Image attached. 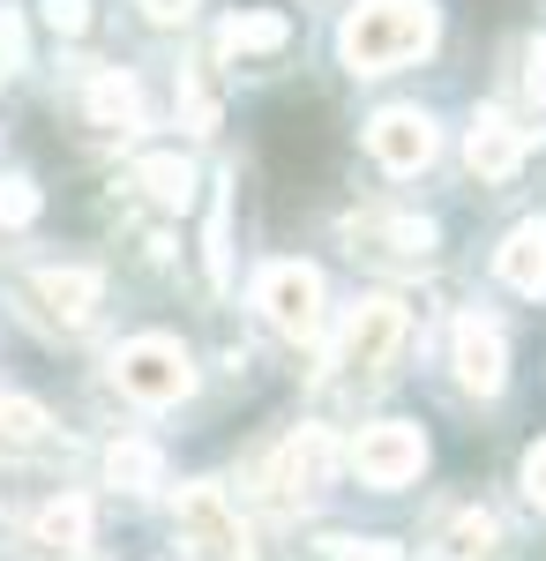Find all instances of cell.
Here are the masks:
<instances>
[{
    "label": "cell",
    "instance_id": "obj_5",
    "mask_svg": "<svg viewBox=\"0 0 546 561\" xmlns=\"http://www.w3.org/2000/svg\"><path fill=\"white\" fill-rule=\"evenodd\" d=\"M172 517H180V547H195V561H254L248 524L232 517L225 486H211V479L180 486V510Z\"/></svg>",
    "mask_w": 546,
    "mask_h": 561
},
{
    "label": "cell",
    "instance_id": "obj_11",
    "mask_svg": "<svg viewBox=\"0 0 546 561\" xmlns=\"http://www.w3.org/2000/svg\"><path fill=\"white\" fill-rule=\"evenodd\" d=\"M524 150H532V128H509V113H479L471 135H464V158H471L479 180H509L524 165Z\"/></svg>",
    "mask_w": 546,
    "mask_h": 561
},
{
    "label": "cell",
    "instance_id": "obj_3",
    "mask_svg": "<svg viewBox=\"0 0 546 561\" xmlns=\"http://www.w3.org/2000/svg\"><path fill=\"white\" fill-rule=\"evenodd\" d=\"M113 382H121L135 404H180V397L195 389V359H187L180 337H135V345H121V359H113Z\"/></svg>",
    "mask_w": 546,
    "mask_h": 561
},
{
    "label": "cell",
    "instance_id": "obj_20",
    "mask_svg": "<svg viewBox=\"0 0 546 561\" xmlns=\"http://www.w3.org/2000/svg\"><path fill=\"white\" fill-rule=\"evenodd\" d=\"M203 270H211V285H217V293L232 285V232H225V195H217L211 232H203Z\"/></svg>",
    "mask_w": 546,
    "mask_h": 561
},
{
    "label": "cell",
    "instance_id": "obj_6",
    "mask_svg": "<svg viewBox=\"0 0 546 561\" xmlns=\"http://www.w3.org/2000/svg\"><path fill=\"white\" fill-rule=\"evenodd\" d=\"M337 472V442L322 427H293L277 442V457L262 465V486H270V502H315Z\"/></svg>",
    "mask_w": 546,
    "mask_h": 561
},
{
    "label": "cell",
    "instance_id": "obj_1",
    "mask_svg": "<svg viewBox=\"0 0 546 561\" xmlns=\"http://www.w3.org/2000/svg\"><path fill=\"white\" fill-rule=\"evenodd\" d=\"M434 38H442L434 0H360L344 15V31H337V53H344L352 76H382V68L420 60Z\"/></svg>",
    "mask_w": 546,
    "mask_h": 561
},
{
    "label": "cell",
    "instance_id": "obj_15",
    "mask_svg": "<svg viewBox=\"0 0 546 561\" xmlns=\"http://www.w3.org/2000/svg\"><path fill=\"white\" fill-rule=\"evenodd\" d=\"M285 38H293L285 15H232V23L217 31V53H225V60H254V53H277Z\"/></svg>",
    "mask_w": 546,
    "mask_h": 561
},
{
    "label": "cell",
    "instance_id": "obj_26",
    "mask_svg": "<svg viewBox=\"0 0 546 561\" xmlns=\"http://www.w3.org/2000/svg\"><path fill=\"white\" fill-rule=\"evenodd\" d=\"M135 8H143L150 23H187V15H195L203 0H135Z\"/></svg>",
    "mask_w": 546,
    "mask_h": 561
},
{
    "label": "cell",
    "instance_id": "obj_23",
    "mask_svg": "<svg viewBox=\"0 0 546 561\" xmlns=\"http://www.w3.org/2000/svg\"><path fill=\"white\" fill-rule=\"evenodd\" d=\"M45 23H53L60 38H76V31L90 23V0H45Z\"/></svg>",
    "mask_w": 546,
    "mask_h": 561
},
{
    "label": "cell",
    "instance_id": "obj_18",
    "mask_svg": "<svg viewBox=\"0 0 546 561\" xmlns=\"http://www.w3.org/2000/svg\"><path fill=\"white\" fill-rule=\"evenodd\" d=\"M135 180H143V187H150L158 203H172V210H180V203L195 195V165H187L180 150H158V158H143V165H135Z\"/></svg>",
    "mask_w": 546,
    "mask_h": 561
},
{
    "label": "cell",
    "instance_id": "obj_4",
    "mask_svg": "<svg viewBox=\"0 0 546 561\" xmlns=\"http://www.w3.org/2000/svg\"><path fill=\"white\" fill-rule=\"evenodd\" d=\"M254 307H262V322H270L277 337L307 345V337L322 330V270H307V262H270V270L254 277Z\"/></svg>",
    "mask_w": 546,
    "mask_h": 561
},
{
    "label": "cell",
    "instance_id": "obj_14",
    "mask_svg": "<svg viewBox=\"0 0 546 561\" xmlns=\"http://www.w3.org/2000/svg\"><path fill=\"white\" fill-rule=\"evenodd\" d=\"M90 121L98 128H143V90H135V76H121V68H98L90 76Z\"/></svg>",
    "mask_w": 546,
    "mask_h": 561
},
{
    "label": "cell",
    "instance_id": "obj_17",
    "mask_svg": "<svg viewBox=\"0 0 546 561\" xmlns=\"http://www.w3.org/2000/svg\"><path fill=\"white\" fill-rule=\"evenodd\" d=\"M105 479L127 486V494H150V486L166 479V465H158V449H150V442H113V449H105Z\"/></svg>",
    "mask_w": 546,
    "mask_h": 561
},
{
    "label": "cell",
    "instance_id": "obj_13",
    "mask_svg": "<svg viewBox=\"0 0 546 561\" xmlns=\"http://www.w3.org/2000/svg\"><path fill=\"white\" fill-rule=\"evenodd\" d=\"M31 539H38V554H53V561L83 554V539H90V502H76V494L45 502L38 524H31Z\"/></svg>",
    "mask_w": 546,
    "mask_h": 561
},
{
    "label": "cell",
    "instance_id": "obj_10",
    "mask_svg": "<svg viewBox=\"0 0 546 561\" xmlns=\"http://www.w3.org/2000/svg\"><path fill=\"white\" fill-rule=\"evenodd\" d=\"M98 270H38L31 277V300H38V314L53 322V330H83L90 314H98Z\"/></svg>",
    "mask_w": 546,
    "mask_h": 561
},
{
    "label": "cell",
    "instance_id": "obj_24",
    "mask_svg": "<svg viewBox=\"0 0 546 561\" xmlns=\"http://www.w3.org/2000/svg\"><path fill=\"white\" fill-rule=\"evenodd\" d=\"M337 561H405V554H397L389 539H344V547H337Z\"/></svg>",
    "mask_w": 546,
    "mask_h": 561
},
{
    "label": "cell",
    "instance_id": "obj_16",
    "mask_svg": "<svg viewBox=\"0 0 546 561\" xmlns=\"http://www.w3.org/2000/svg\"><path fill=\"white\" fill-rule=\"evenodd\" d=\"M360 248H375V255H426L434 225L426 217H360Z\"/></svg>",
    "mask_w": 546,
    "mask_h": 561
},
{
    "label": "cell",
    "instance_id": "obj_8",
    "mask_svg": "<svg viewBox=\"0 0 546 561\" xmlns=\"http://www.w3.org/2000/svg\"><path fill=\"white\" fill-rule=\"evenodd\" d=\"M450 359H457V382L471 389V397H494V389L509 382V345H502V330H494L487 314H457Z\"/></svg>",
    "mask_w": 546,
    "mask_h": 561
},
{
    "label": "cell",
    "instance_id": "obj_19",
    "mask_svg": "<svg viewBox=\"0 0 546 561\" xmlns=\"http://www.w3.org/2000/svg\"><path fill=\"white\" fill-rule=\"evenodd\" d=\"M45 427H53V420H45V404L15 397V389H0V442H38Z\"/></svg>",
    "mask_w": 546,
    "mask_h": 561
},
{
    "label": "cell",
    "instance_id": "obj_7",
    "mask_svg": "<svg viewBox=\"0 0 546 561\" xmlns=\"http://www.w3.org/2000/svg\"><path fill=\"white\" fill-rule=\"evenodd\" d=\"M344 465L367 479V486H405V479H420L426 442H420L412 420H375V427H360V442L344 449Z\"/></svg>",
    "mask_w": 546,
    "mask_h": 561
},
{
    "label": "cell",
    "instance_id": "obj_2",
    "mask_svg": "<svg viewBox=\"0 0 546 561\" xmlns=\"http://www.w3.org/2000/svg\"><path fill=\"white\" fill-rule=\"evenodd\" d=\"M412 337V322H405V307L397 300H360L344 314V337H337V367H344V382H382L389 367H397V352Z\"/></svg>",
    "mask_w": 546,
    "mask_h": 561
},
{
    "label": "cell",
    "instance_id": "obj_28",
    "mask_svg": "<svg viewBox=\"0 0 546 561\" xmlns=\"http://www.w3.org/2000/svg\"><path fill=\"white\" fill-rule=\"evenodd\" d=\"M524 494H532V502L546 510V442L532 449V457H524Z\"/></svg>",
    "mask_w": 546,
    "mask_h": 561
},
{
    "label": "cell",
    "instance_id": "obj_22",
    "mask_svg": "<svg viewBox=\"0 0 546 561\" xmlns=\"http://www.w3.org/2000/svg\"><path fill=\"white\" fill-rule=\"evenodd\" d=\"M31 217H38V187L23 173H8L0 180V225H31Z\"/></svg>",
    "mask_w": 546,
    "mask_h": 561
},
{
    "label": "cell",
    "instance_id": "obj_25",
    "mask_svg": "<svg viewBox=\"0 0 546 561\" xmlns=\"http://www.w3.org/2000/svg\"><path fill=\"white\" fill-rule=\"evenodd\" d=\"M0 68H23V23L0 8Z\"/></svg>",
    "mask_w": 546,
    "mask_h": 561
},
{
    "label": "cell",
    "instance_id": "obj_27",
    "mask_svg": "<svg viewBox=\"0 0 546 561\" xmlns=\"http://www.w3.org/2000/svg\"><path fill=\"white\" fill-rule=\"evenodd\" d=\"M524 90H532V105H546V38L524 53Z\"/></svg>",
    "mask_w": 546,
    "mask_h": 561
},
{
    "label": "cell",
    "instance_id": "obj_12",
    "mask_svg": "<svg viewBox=\"0 0 546 561\" xmlns=\"http://www.w3.org/2000/svg\"><path fill=\"white\" fill-rule=\"evenodd\" d=\"M494 270H502L509 293H532V300H539L546 293V217H524V225L509 232L502 255H494Z\"/></svg>",
    "mask_w": 546,
    "mask_h": 561
},
{
    "label": "cell",
    "instance_id": "obj_9",
    "mask_svg": "<svg viewBox=\"0 0 546 561\" xmlns=\"http://www.w3.org/2000/svg\"><path fill=\"white\" fill-rule=\"evenodd\" d=\"M367 150L389 173H420V165H434V121L420 105H389V113L367 121Z\"/></svg>",
    "mask_w": 546,
    "mask_h": 561
},
{
    "label": "cell",
    "instance_id": "obj_21",
    "mask_svg": "<svg viewBox=\"0 0 546 561\" xmlns=\"http://www.w3.org/2000/svg\"><path fill=\"white\" fill-rule=\"evenodd\" d=\"M487 547H494V517H487V510H464V517L450 524V554H457V561H479Z\"/></svg>",
    "mask_w": 546,
    "mask_h": 561
}]
</instances>
